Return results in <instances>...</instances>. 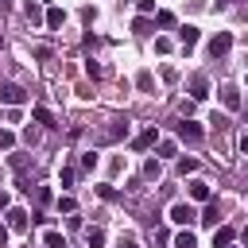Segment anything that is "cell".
I'll list each match as a JSON object with an SVG mask.
<instances>
[{
  "mask_svg": "<svg viewBox=\"0 0 248 248\" xmlns=\"http://www.w3.org/2000/svg\"><path fill=\"white\" fill-rule=\"evenodd\" d=\"M27 101V89L16 85V81H4L0 85V105H23Z\"/></svg>",
  "mask_w": 248,
  "mask_h": 248,
  "instance_id": "obj_1",
  "label": "cell"
},
{
  "mask_svg": "<svg viewBox=\"0 0 248 248\" xmlns=\"http://www.w3.org/2000/svg\"><path fill=\"white\" fill-rule=\"evenodd\" d=\"M229 50H232V35H229V31H217V35L209 39V54H213V58H225Z\"/></svg>",
  "mask_w": 248,
  "mask_h": 248,
  "instance_id": "obj_2",
  "label": "cell"
},
{
  "mask_svg": "<svg viewBox=\"0 0 248 248\" xmlns=\"http://www.w3.org/2000/svg\"><path fill=\"white\" fill-rule=\"evenodd\" d=\"M170 221H174V225H190V221H198V213H194V205L174 202V205H170Z\"/></svg>",
  "mask_w": 248,
  "mask_h": 248,
  "instance_id": "obj_3",
  "label": "cell"
},
{
  "mask_svg": "<svg viewBox=\"0 0 248 248\" xmlns=\"http://www.w3.org/2000/svg\"><path fill=\"white\" fill-rule=\"evenodd\" d=\"M178 140H182V143H202V128H198L194 120H182V124H178Z\"/></svg>",
  "mask_w": 248,
  "mask_h": 248,
  "instance_id": "obj_4",
  "label": "cell"
},
{
  "mask_svg": "<svg viewBox=\"0 0 248 248\" xmlns=\"http://www.w3.org/2000/svg\"><path fill=\"white\" fill-rule=\"evenodd\" d=\"M155 143H159V128L151 124V128H143V132L136 136V143H132V147H136V151H147V147H155Z\"/></svg>",
  "mask_w": 248,
  "mask_h": 248,
  "instance_id": "obj_5",
  "label": "cell"
},
{
  "mask_svg": "<svg viewBox=\"0 0 248 248\" xmlns=\"http://www.w3.org/2000/svg\"><path fill=\"white\" fill-rule=\"evenodd\" d=\"M190 97H194V101H205V97H209V81H205V74H194V78H190Z\"/></svg>",
  "mask_w": 248,
  "mask_h": 248,
  "instance_id": "obj_6",
  "label": "cell"
},
{
  "mask_svg": "<svg viewBox=\"0 0 248 248\" xmlns=\"http://www.w3.org/2000/svg\"><path fill=\"white\" fill-rule=\"evenodd\" d=\"M178 43H182V50H194V46H198V27H194V23L178 27Z\"/></svg>",
  "mask_w": 248,
  "mask_h": 248,
  "instance_id": "obj_7",
  "label": "cell"
},
{
  "mask_svg": "<svg viewBox=\"0 0 248 248\" xmlns=\"http://www.w3.org/2000/svg\"><path fill=\"white\" fill-rule=\"evenodd\" d=\"M202 225H209V229H217L221 225V209H217V202H205V209H202V217H198Z\"/></svg>",
  "mask_w": 248,
  "mask_h": 248,
  "instance_id": "obj_8",
  "label": "cell"
},
{
  "mask_svg": "<svg viewBox=\"0 0 248 248\" xmlns=\"http://www.w3.org/2000/svg\"><path fill=\"white\" fill-rule=\"evenodd\" d=\"M232 236H236V229H232V225H217V229H213V248L232 244Z\"/></svg>",
  "mask_w": 248,
  "mask_h": 248,
  "instance_id": "obj_9",
  "label": "cell"
},
{
  "mask_svg": "<svg viewBox=\"0 0 248 248\" xmlns=\"http://www.w3.org/2000/svg\"><path fill=\"white\" fill-rule=\"evenodd\" d=\"M221 105H225L229 112H236V108H240V93H236L232 85H225V89H221Z\"/></svg>",
  "mask_w": 248,
  "mask_h": 248,
  "instance_id": "obj_10",
  "label": "cell"
},
{
  "mask_svg": "<svg viewBox=\"0 0 248 248\" xmlns=\"http://www.w3.org/2000/svg\"><path fill=\"white\" fill-rule=\"evenodd\" d=\"M8 229L23 232V229H27V209H8Z\"/></svg>",
  "mask_w": 248,
  "mask_h": 248,
  "instance_id": "obj_11",
  "label": "cell"
},
{
  "mask_svg": "<svg viewBox=\"0 0 248 248\" xmlns=\"http://www.w3.org/2000/svg\"><path fill=\"white\" fill-rule=\"evenodd\" d=\"M190 198H194V202H209V182L194 178V182H190Z\"/></svg>",
  "mask_w": 248,
  "mask_h": 248,
  "instance_id": "obj_12",
  "label": "cell"
},
{
  "mask_svg": "<svg viewBox=\"0 0 248 248\" xmlns=\"http://www.w3.org/2000/svg\"><path fill=\"white\" fill-rule=\"evenodd\" d=\"M124 136H128V124H124V120H116V124L105 132V143H116V140H124Z\"/></svg>",
  "mask_w": 248,
  "mask_h": 248,
  "instance_id": "obj_13",
  "label": "cell"
},
{
  "mask_svg": "<svg viewBox=\"0 0 248 248\" xmlns=\"http://www.w3.org/2000/svg\"><path fill=\"white\" fill-rule=\"evenodd\" d=\"M85 240H89V248H105V229H101V225L85 229Z\"/></svg>",
  "mask_w": 248,
  "mask_h": 248,
  "instance_id": "obj_14",
  "label": "cell"
},
{
  "mask_svg": "<svg viewBox=\"0 0 248 248\" xmlns=\"http://www.w3.org/2000/svg\"><path fill=\"white\" fill-rule=\"evenodd\" d=\"M23 16H27L31 23H39V19H46V16H43V8H39V0H27V4H23Z\"/></svg>",
  "mask_w": 248,
  "mask_h": 248,
  "instance_id": "obj_15",
  "label": "cell"
},
{
  "mask_svg": "<svg viewBox=\"0 0 248 248\" xmlns=\"http://www.w3.org/2000/svg\"><path fill=\"white\" fill-rule=\"evenodd\" d=\"M174 248H198V236H194L190 229H182V232L174 236Z\"/></svg>",
  "mask_w": 248,
  "mask_h": 248,
  "instance_id": "obj_16",
  "label": "cell"
},
{
  "mask_svg": "<svg viewBox=\"0 0 248 248\" xmlns=\"http://www.w3.org/2000/svg\"><path fill=\"white\" fill-rule=\"evenodd\" d=\"M151 27H155V23H151L147 16H136V19H132V31H136V35H151Z\"/></svg>",
  "mask_w": 248,
  "mask_h": 248,
  "instance_id": "obj_17",
  "label": "cell"
},
{
  "mask_svg": "<svg viewBox=\"0 0 248 248\" xmlns=\"http://www.w3.org/2000/svg\"><path fill=\"white\" fill-rule=\"evenodd\" d=\"M31 116H35L43 128H54V116H50V108H43V105H39V108H31Z\"/></svg>",
  "mask_w": 248,
  "mask_h": 248,
  "instance_id": "obj_18",
  "label": "cell"
},
{
  "mask_svg": "<svg viewBox=\"0 0 248 248\" xmlns=\"http://www.w3.org/2000/svg\"><path fill=\"white\" fill-rule=\"evenodd\" d=\"M62 23H66V12L62 8H50L46 12V27H62Z\"/></svg>",
  "mask_w": 248,
  "mask_h": 248,
  "instance_id": "obj_19",
  "label": "cell"
},
{
  "mask_svg": "<svg viewBox=\"0 0 248 248\" xmlns=\"http://www.w3.org/2000/svg\"><path fill=\"white\" fill-rule=\"evenodd\" d=\"M136 85H140L143 93H151V89H155V78H151V74L143 70V74H136Z\"/></svg>",
  "mask_w": 248,
  "mask_h": 248,
  "instance_id": "obj_20",
  "label": "cell"
},
{
  "mask_svg": "<svg viewBox=\"0 0 248 248\" xmlns=\"http://www.w3.org/2000/svg\"><path fill=\"white\" fill-rule=\"evenodd\" d=\"M159 174H163L159 159H147V163H143V178H159Z\"/></svg>",
  "mask_w": 248,
  "mask_h": 248,
  "instance_id": "obj_21",
  "label": "cell"
},
{
  "mask_svg": "<svg viewBox=\"0 0 248 248\" xmlns=\"http://www.w3.org/2000/svg\"><path fill=\"white\" fill-rule=\"evenodd\" d=\"M43 244H46V248H62L66 240H62V232H54V229H50V232H43Z\"/></svg>",
  "mask_w": 248,
  "mask_h": 248,
  "instance_id": "obj_22",
  "label": "cell"
},
{
  "mask_svg": "<svg viewBox=\"0 0 248 248\" xmlns=\"http://www.w3.org/2000/svg\"><path fill=\"white\" fill-rule=\"evenodd\" d=\"M74 178H78L74 167H62V170H58V182H62V186H74Z\"/></svg>",
  "mask_w": 248,
  "mask_h": 248,
  "instance_id": "obj_23",
  "label": "cell"
},
{
  "mask_svg": "<svg viewBox=\"0 0 248 248\" xmlns=\"http://www.w3.org/2000/svg\"><path fill=\"white\" fill-rule=\"evenodd\" d=\"M155 27H174V16L170 12H155Z\"/></svg>",
  "mask_w": 248,
  "mask_h": 248,
  "instance_id": "obj_24",
  "label": "cell"
},
{
  "mask_svg": "<svg viewBox=\"0 0 248 248\" xmlns=\"http://www.w3.org/2000/svg\"><path fill=\"white\" fill-rule=\"evenodd\" d=\"M58 209H62V213H74V209H78V202H74L70 194H62V198H58Z\"/></svg>",
  "mask_w": 248,
  "mask_h": 248,
  "instance_id": "obj_25",
  "label": "cell"
},
{
  "mask_svg": "<svg viewBox=\"0 0 248 248\" xmlns=\"http://www.w3.org/2000/svg\"><path fill=\"white\" fill-rule=\"evenodd\" d=\"M174 151H178L174 140H159V155H174Z\"/></svg>",
  "mask_w": 248,
  "mask_h": 248,
  "instance_id": "obj_26",
  "label": "cell"
},
{
  "mask_svg": "<svg viewBox=\"0 0 248 248\" xmlns=\"http://www.w3.org/2000/svg\"><path fill=\"white\" fill-rule=\"evenodd\" d=\"M178 170H182V174H194V170H198V159H178Z\"/></svg>",
  "mask_w": 248,
  "mask_h": 248,
  "instance_id": "obj_27",
  "label": "cell"
},
{
  "mask_svg": "<svg viewBox=\"0 0 248 248\" xmlns=\"http://www.w3.org/2000/svg\"><path fill=\"white\" fill-rule=\"evenodd\" d=\"M85 74H89V78H101V74H105V70H101V66H97V62H93V58H89V62H85Z\"/></svg>",
  "mask_w": 248,
  "mask_h": 248,
  "instance_id": "obj_28",
  "label": "cell"
},
{
  "mask_svg": "<svg viewBox=\"0 0 248 248\" xmlns=\"http://www.w3.org/2000/svg\"><path fill=\"white\" fill-rule=\"evenodd\" d=\"M97 194H101V198H105V202H112V198H116V190H112V186H108V182H105V186H97Z\"/></svg>",
  "mask_w": 248,
  "mask_h": 248,
  "instance_id": "obj_29",
  "label": "cell"
},
{
  "mask_svg": "<svg viewBox=\"0 0 248 248\" xmlns=\"http://www.w3.org/2000/svg\"><path fill=\"white\" fill-rule=\"evenodd\" d=\"M0 147H4V151L16 147V136H12V132H0Z\"/></svg>",
  "mask_w": 248,
  "mask_h": 248,
  "instance_id": "obj_30",
  "label": "cell"
},
{
  "mask_svg": "<svg viewBox=\"0 0 248 248\" xmlns=\"http://www.w3.org/2000/svg\"><path fill=\"white\" fill-rule=\"evenodd\" d=\"M81 19H85V23H93V19H97V8H89V4H85V8H81Z\"/></svg>",
  "mask_w": 248,
  "mask_h": 248,
  "instance_id": "obj_31",
  "label": "cell"
},
{
  "mask_svg": "<svg viewBox=\"0 0 248 248\" xmlns=\"http://www.w3.org/2000/svg\"><path fill=\"white\" fill-rule=\"evenodd\" d=\"M163 81H178V70L174 66H163Z\"/></svg>",
  "mask_w": 248,
  "mask_h": 248,
  "instance_id": "obj_32",
  "label": "cell"
},
{
  "mask_svg": "<svg viewBox=\"0 0 248 248\" xmlns=\"http://www.w3.org/2000/svg\"><path fill=\"white\" fill-rule=\"evenodd\" d=\"M81 167H85V170H93V167H97V155H93V151H89V155H81Z\"/></svg>",
  "mask_w": 248,
  "mask_h": 248,
  "instance_id": "obj_33",
  "label": "cell"
},
{
  "mask_svg": "<svg viewBox=\"0 0 248 248\" xmlns=\"http://www.w3.org/2000/svg\"><path fill=\"white\" fill-rule=\"evenodd\" d=\"M136 4H140V12H143V16H147V12H155V0H136Z\"/></svg>",
  "mask_w": 248,
  "mask_h": 248,
  "instance_id": "obj_34",
  "label": "cell"
},
{
  "mask_svg": "<svg viewBox=\"0 0 248 248\" xmlns=\"http://www.w3.org/2000/svg\"><path fill=\"white\" fill-rule=\"evenodd\" d=\"M116 248H140V244H136L132 236H120V244H116Z\"/></svg>",
  "mask_w": 248,
  "mask_h": 248,
  "instance_id": "obj_35",
  "label": "cell"
},
{
  "mask_svg": "<svg viewBox=\"0 0 248 248\" xmlns=\"http://www.w3.org/2000/svg\"><path fill=\"white\" fill-rule=\"evenodd\" d=\"M240 151H244V155H248V132H244V136H240Z\"/></svg>",
  "mask_w": 248,
  "mask_h": 248,
  "instance_id": "obj_36",
  "label": "cell"
},
{
  "mask_svg": "<svg viewBox=\"0 0 248 248\" xmlns=\"http://www.w3.org/2000/svg\"><path fill=\"white\" fill-rule=\"evenodd\" d=\"M4 244H8V229L0 225V248H4Z\"/></svg>",
  "mask_w": 248,
  "mask_h": 248,
  "instance_id": "obj_37",
  "label": "cell"
},
{
  "mask_svg": "<svg viewBox=\"0 0 248 248\" xmlns=\"http://www.w3.org/2000/svg\"><path fill=\"white\" fill-rule=\"evenodd\" d=\"M240 240H244V248H248V225H244V229H240Z\"/></svg>",
  "mask_w": 248,
  "mask_h": 248,
  "instance_id": "obj_38",
  "label": "cell"
},
{
  "mask_svg": "<svg viewBox=\"0 0 248 248\" xmlns=\"http://www.w3.org/2000/svg\"><path fill=\"white\" fill-rule=\"evenodd\" d=\"M225 248H232V244H225Z\"/></svg>",
  "mask_w": 248,
  "mask_h": 248,
  "instance_id": "obj_39",
  "label": "cell"
},
{
  "mask_svg": "<svg viewBox=\"0 0 248 248\" xmlns=\"http://www.w3.org/2000/svg\"><path fill=\"white\" fill-rule=\"evenodd\" d=\"M62 248H66V244H62Z\"/></svg>",
  "mask_w": 248,
  "mask_h": 248,
  "instance_id": "obj_40",
  "label": "cell"
},
{
  "mask_svg": "<svg viewBox=\"0 0 248 248\" xmlns=\"http://www.w3.org/2000/svg\"><path fill=\"white\" fill-rule=\"evenodd\" d=\"M0 43H4V39H0Z\"/></svg>",
  "mask_w": 248,
  "mask_h": 248,
  "instance_id": "obj_41",
  "label": "cell"
}]
</instances>
